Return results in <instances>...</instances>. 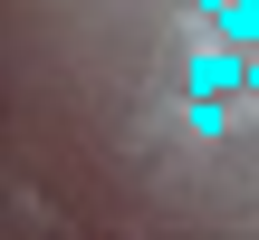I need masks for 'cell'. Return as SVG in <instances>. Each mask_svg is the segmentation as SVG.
I'll use <instances>...</instances> for the list:
<instances>
[{
	"label": "cell",
	"instance_id": "cell-2",
	"mask_svg": "<svg viewBox=\"0 0 259 240\" xmlns=\"http://www.w3.org/2000/svg\"><path fill=\"white\" fill-rule=\"evenodd\" d=\"M202 19H211L231 48H259V0H202Z\"/></svg>",
	"mask_w": 259,
	"mask_h": 240
},
{
	"label": "cell",
	"instance_id": "cell-1",
	"mask_svg": "<svg viewBox=\"0 0 259 240\" xmlns=\"http://www.w3.org/2000/svg\"><path fill=\"white\" fill-rule=\"evenodd\" d=\"M183 77H192V96H231V87H250V58L211 29V48H192V67H183Z\"/></svg>",
	"mask_w": 259,
	"mask_h": 240
}]
</instances>
